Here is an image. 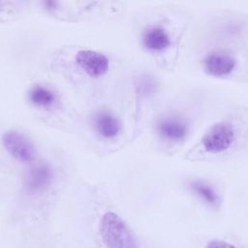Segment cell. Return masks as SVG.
I'll return each mask as SVG.
<instances>
[{"instance_id": "obj_11", "label": "cell", "mask_w": 248, "mask_h": 248, "mask_svg": "<svg viewBox=\"0 0 248 248\" xmlns=\"http://www.w3.org/2000/svg\"><path fill=\"white\" fill-rule=\"evenodd\" d=\"M28 99L31 104L37 108H49L56 103L57 96L50 88L45 85L36 84L28 91Z\"/></svg>"}, {"instance_id": "obj_2", "label": "cell", "mask_w": 248, "mask_h": 248, "mask_svg": "<svg viewBox=\"0 0 248 248\" xmlns=\"http://www.w3.org/2000/svg\"><path fill=\"white\" fill-rule=\"evenodd\" d=\"M237 139V131L233 123L219 120L211 124L201 139V147L211 155H220L230 150Z\"/></svg>"}, {"instance_id": "obj_12", "label": "cell", "mask_w": 248, "mask_h": 248, "mask_svg": "<svg viewBox=\"0 0 248 248\" xmlns=\"http://www.w3.org/2000/svg\"><path fill=\"white\" fill-rule=\"evenodd\" d=\"M205 248H237V247H235L233 244L224 241V240L213 239L206 244Z\"/></svg>"}, {"instance_id": "obj_5", "label": "cell", "mask_w": 248, "mask_h": 248, "mask_svg": "<svg viewBox=\"0 0 248 248\" xmlns=\"http://www.w3.org/2000/svg\"><path fill=\"white\" fill-rule=\"evenodd\" d=\"M2 144L7 152L21 163H31L36 156V149L31 140L22 133L8 131L2 136Z\"/></svg>"}, {"instance_id": "obj_10", "label": "cell", "mask_w": 248, "mask_h": 248, "mask_svg": "<svg viewBox=\"0 0 248 248\" xmlns=\"http://www.w3.org/2000/svg\"><path fill=\"white\" fill-rule=\"evenodd\" d=\"M93 126L97 134L106 140L116 138L121 132L119 119L108 110H99L93 116Z\"/></svg>"}, {"instance_id": "obj_9", "label": "cell", "mask_w": 248, "mask_h": 248, "mask_svg": "<svg viewBox=\"0 0 248 248\" xmlns=\"http://www.w3.org/2000/svg\"><path fill=\"white\" fill-rule=\"evenodd\" d=\"M187 187L204 204L210 207H218L220 205L221 196L209 181L203 178H192L187 181Z\"/></svg>"}, {"instance_id": "obj_1", "label": "cell", "mask_w": 248, "mask_h": 248, "mask_svg": "<svg viewBox=\"0 0 248 248\" xmlns=\"http://www.w3.org/2000/svg\"><path fill=\"white\" fill-rule=\"evenodd\" d=\"M99 234L106 248H140V243L128 225L113 211H107L102 215Z\"/></svg>"}, {"instance_id": "obj_13", "label": "cell", "mask_w": 248, "mask_h": 248, "mask_svg": "<svg viewBox=\"0 0 248 248\" xmlns=\"http://www.w3.org/2000/svg\"><path fill=\"white\" fill-rule=\"evenodd\" d=\"M57 5H58L57 2L51 1V0H48V1L44 2V6H45L46 9H47V10H54V9H56V6H57Z\"/></svg>"}, {"instance_id": "obj_8", "label": "cell", "mask_w": 248, "mask_h": 248, "mask_svg": "<svg viewBox=\"0 0 248 248\" xmlns=\"http://www.w3.org/2000/svg\"><path fill=\"white\" fill-rule=\"evenodd\" d=\"M141 44L148 51L162 52L170 47L171 38L165 27L161 25H151L143 31Z\"/></svg>"}, {"instance_id": "obj_6", "label": "cell", "mask_w": 248, "mask_h": 248, "mask_svg": "<svg viewBox=\"0 0 248 248\" xmlns=\"http://www.w3.org/2000/svg\"><path fill=\"white\" fill-rule=\"evenodd\" d=\"M75 59L79 68L92 78L106 75L109 68V60L107 55L96 50L80 49L77 52Z\"/></svg>"}, {"instance_id": "obj_3", "label": "cell", "mask_w": 248, "mask_h": 248, "mask_svg": "<svg viewBox=\"0 0 248 248\" xmlns=\"http://www.w3.org/2000/svg\"><path fill=\"white\" fill-rule=\"evenodd\" d=\"M155 131L164 140L179 143L183 142L188 138L191 126L184 116L176 113H168L157 119Z\"/></svg>"}, {"instance_id": "obj_7", "label": "cell", "mask_w": 248, "mask_h": 248, "mask_svg": "<svg viewBox=\"0 0 248 248\" xmlns=\"http://www.w3.org/2000/svg\"><path fill=\"white\" fill-rule=\"evenodd\" d=\"M53 171L46 163H39L31 167L25 174L23 185L27 193L40 194L51 184Z\"/></svg>"}, {"instance_id": "obj_4", "label": "cell", "mask_w": 248, "mask_h": 248, "mask_svg": "<svg viewBox=\"0 0 248 248\" xmlns=\"http://www.w3.org/2000/svg\"><path fill=\"white\" fill-rule=\"evenodd\" d=\"M203 72L215 78H224L231 76L236 66L237 60L229 51L216 49L207 52L202 61Z\"/></svg>"}, {"instance_id": "obj_14", "label": "cell", "mask_w": 248, "mask_h": 248, "mask_svg": "<svg viewBox=\"0 0 248 248\" xmlns=\"http://www.w3.org/2000/svg\"><path fill=\"white\" fill-rule=\"evenodd\" d=\"M0 5H1V3H0Z\"/></svg>"}]
</instances>
